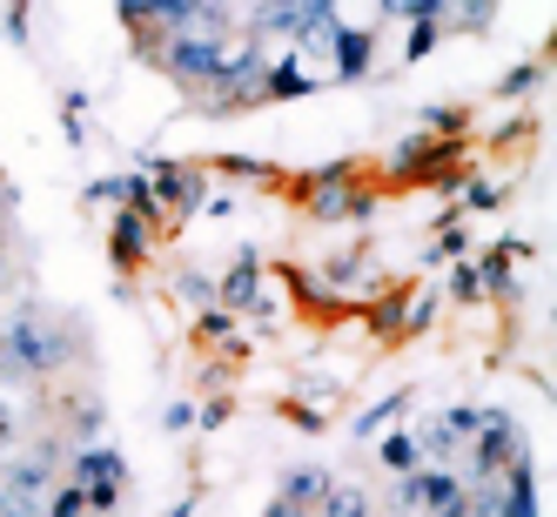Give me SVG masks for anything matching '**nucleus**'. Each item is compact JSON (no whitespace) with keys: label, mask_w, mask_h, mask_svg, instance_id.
<instances>
[{"label":"nucleus","mask_w":557,"mask_h":517,"mask_svg":"<svg viewBox=\"0 0 557 517\" xmlns=\"http://www.w3.org/2000/svg\"><path fill=\"white\" fill-rule=\"evenodd\" d=\"M436 34H444V27H436V21H417V41H410L404 54H410V61H417V54H430V48H436Z\"/></svg>","instance_id":"nucleus-18"},{"label":"nucleus","mask_w":557,"mask_h":517,"mask_svg":"<svg viewBox=\"0 0 557 517\" xmlns=\"http://www.w3.org/2000/svg\"><path fill=\"white\" fill-rule=\"evenodd\" d=\"M309 216H323V222L363 216V195L349 188V175H343V169H330V175H315V182H309Z\"/></svg>","instance_id":"nucleus-3"},{"label":"nucleus","mask_w":557,"mask_h":517,"mask_svg":"<svg viewBox=\"0 0 557 517\" xmlns=\"http://www.w3.org/2000/svg\"><path fill=\"white\" fill-rule=\"evenodd\" d=\"M262 88L289 101V95H309V88H315V74H309L302 61H283V67H269V74H262Z\"/></svg>","instance_id":"nucleus-13"},{"label":"nucleus","mask_w":557,"mask_h":517,"mask_svg":"<svg viewBox=\"0 0 557 517\" xmlns=\"http://www.w3.org/2000/svg\"><path fill=\"white\" fill-rule=\"evenodd\" d=\"M195 8L202 0H122V14L141 27H182V21H195Z\"/></svg>","instance_id":"nucleus-5"},{"label":"nucleus","mask_w":557,"mask_h":517,"mask_svg":"<svg viewBox=\"0 0 557 517\" xmlns=\"http://www.w3.org/2000/svg\"><path fill=\"white\" fill-rule=\"evenodd\" d=\"M141 256H148V222H141V216L128 209L122 222H114V262L128 269V262H141Z\"/></svg>","instance_id":"nucleus-12"},{"label":"nucleus","mask_w":557,"mask_h":517,"mask_svg":"<svg viewBox=\"0 0 557 517\" xmlns=\"http://www.w3.org/2000/svg\"><path fill=\"white\" fill-rule=\"evenodd\" d=\"M8 356H14L21 370H54V364H67V336L48 330L34 309H21V316H14V330H8Z\"/></svg>","instance_id":"nucleus-1"},{"label":"nucleus","mask_w":557,"mask_h":517,"mask_svg":"<svg viewBox=\"0 0 557 517\" xmlns=\"http://www.w3.org/2000/svg\"><path fill=\"white\" fill-rule=\"evenodd\" d=\"M404 504H417V510H450V504H463V491H457V477H444V470H410L404 477Z\"/></svg>","instance_id":"nucleus-4"},{"label":"nucleus","mask_w":557,"mask_h":517,"mask_svg":"<svg viewBox=\"0 0 557 517\" xmlns=\"http://www.w3.org/2000/svg\"><path fill=\"white\" fill-rule=\"evenodd\" d=\"M510 464H524L517 423L504 410H484V423H476V470H510Z\"/></svg>","instance_id":"nucleus-2"},{"label":"nucleus","mask_w":557,"mask_h":517,"mask_svg":"<svg viewBox=\"0 0 557 517\" xmlns=\"http://www.w3.org/2000/svg\"><path fill=\"white\" fill-rule=\"evenodd\" d=\"M330 54H336V74H349V82H356V74L370 67V34H363V27H336Z\"/></svg>","instance_id":"nucleus-9"},{"label":"nucleus","mask_w":557,"mask_h":517,"mask_svg":"<svg viewBox=\"0 0 557 517\" xmlns=\"http://www.w3.org/2000/svg\"><path fill=\"white\" fill-rule=\"evenodd\" d=\"M148 188H154V202H169V209H182V216H188L195 202H202V182H195V175H182V169H162V175H154Z\"/></svg>","instance_id":"nucleus-8"},{"label":"nucleus","mask_w":557,"mask_h":517,"mask_svg":"<svg viewBox=\"0 0 557 517\" xmlns=\"http://www.w3.org/2000/svg\"><path fill=\"white\" fill-rule=\"evenodd\" d=\"M323 497H330V477H323V470H289V477H283V504L309 510V504H323Z\"/></svg>","instance_id":"nucleus-11"},{"label":"nucleus","mask_w":557,"mask_h":517,"mask_svg":"<svg viewBox=\"0 0 557 517\" xmlns=\"http://www.w3.org/2000/svg\"><path fill=\"white\" fill-rule=\"evenodd\" d=\"M383 464H389L396 477H410V470L423 464V444H417V436H404V430H396V436H383Z\"/></svg>","instance_id":"nucleus-14"},{"label":"nucleus","mask_w":557,"mask_h":517,"mask_svg":"<svg viewBox=\"0 0 557 517\" xmlns=\"http://www.w3.org/2000/svg\"><path fill=\"white\" fill-rule=\"evenodd\" d=\"M48 491V464H14L8 470V497H41Z\"/></svg>","instance_id":"nucleus-15"},{"label":"nucleus","mask_w":557,"mask_h":517,"mask_svg":"<svg viewBox=\"0 0 557 517\" xmlns=\"http://www.w3.org/2000/svg\"><path fill=\"white\" fill-rule=\"evenodd\" d=\"M476 290H484V275H476V269H457V275H450V296H457V303H470Z\"/></svg>","instance_id":"nucleus-17"},{"label":"nucleus","mask_w":557,"mask_h":517,"mask_svg":"<svg viewBox=\"0 0 557 517\" xmlns=\"http://www.w3.org/2000/svg\"><path fill=\"white\" fill-rule=\"evenodd\" d=\"M182 296H188V303H215V283H202V275H182Z\"/></svg>","instance_id":"nucleus-20"},{"label":"nucleus","mask_w":557,"mask_h":517,"mask_svg":"<svg viewBox=\"0 0 557 517\" xmlns=\"http://www.w3.org/2000/svg\"><path fill=\"white\" fill-rule=\"evenodd\" d=\"M0 504H8V497H0Z\"/></svg>","instance_id":"nucleus-22"},{"label":"nucleus","mask_w":557,"mask_h":517,"mask_svg":"<svg viewBox=\"0 0 557 517\" xmlns=\"http://www.w3.org/2000/svg\"><path fill=\"white\" fill-rule=\"evenodd\" d=\"M122 477H128V464L114 457V451H101V444L74 457V491H95V484H122Z\"/></svg>","instance_id":"nucleus-6"},{"label":"nucleus","mask_w":557,"mask_h":517,"mask_svg":"<svg viewBox=\"0 0 557 517\" xmlns=\"http://www.w3.org/2000/svg\"><path fill=\"white\" fill-rule=\"evenodd\" d=\"M383 14H404V21H436L444 0H383Z\"/></svg>","instance_id":"nucleus-16"},{"label":"nucleus","mask_w":557,"mask_h":517,"mask_svg":"<svg viewBox=\"0 0 557 517\" xmlns=\"http://www.w3.org/2000/svg\"><path fill=\"white\" fill-rule=\"evenodd\" d=\"M48 517H88V497H82V491H61Z\"/></svg>","instance_id":"nucleus-19"},{"label":"nucleus","mask_w":557,"mask_h":517,"mask_svg":"<svg viewBox=\"0 0 557 517\" xmlns=\"http://www.w3.org/2000/svg\"><path fill=\"white\" fill-rule=\"evenodd\" d=\"M215 303L222 309H256V249L235 256V269H228V283L215 290Z\"/></svg>","instance_id":"nucleus-7"},{"label":"nucleus","mask_w":557,"mask_h":517,"mask_svg":"<svg viewBox=\"0 0 557 517\" xmlns=\"http://www.w3.org/2000/svg\"><path fill=\"white\" fill-rule=\"evenodd\" d=\"M262 517H309V510H296V504H283V497H275V504H269Z\"/></svg>","instance_id":"nucleus-21"},{"label":"nucleus","mask_w":557,"mask_h":517,"mask_svg":"<svg viewBox=\"0 0 557 517\" xmlns=\"http://www.w3.org/2000/svg\"><path fill=\"white\" fill-rule=\"evenodd\" d=\"M497 517H537V484H531V464H510V491L497 497Z\"/></svg>","instance_id":"nucleus-10"}]
</instances>
